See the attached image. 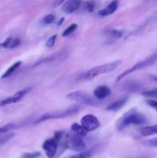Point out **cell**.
<instances>
[{"label": "cell", "mask_w": 157, "mask_h": 158, "mask_svg": "<svg viewBox=\"0 0 157 158\" xmlns=\"http://www.w3.org/2000/svg\"><path fill=\"white\" fill-rule=\"evenodd\" d=\"M148 120L146 116L139 112L135 109H132L125 113L116 122V129L122 131L127 127L132 125H143L147 123Z\"/></svg>", "instance_id": "cell-1"}, {"label": "cell", "mask_w": 157, "mask_h": 158, "mask_svg": "<svg viewBox=\"0 0 157 158\" xmlns=\"http://www.w3.org/2000/svg\"><path fill=\"white\" fill-rule=\"evenodd\" d=\"M122 63L121 60H117V61L112 62L109 63H106V64L100 65V66H95L92 69H89L86 73L82 75V79L84 80H90L94 79L95 77L101 75V74L108 73L112 72L115 70Z\"/></svg>", "instance_id": "cell-2"}, {"label": "cell", "mask_w": 157, "mask_h": 158, "mask_svg": "<svg viewBox=\"0 0 157 158\" xmlns=\"http://www.w3.org/2000/svg\"><path fill=\"white\" fill-rule=\"evenodd\" d=\"M78 107H77V106H73V107L62 110L52 111V112L46 113V114H43L42 116L38 117V118L37 119L36 121H35V123H42V122L47 121V120L66 118V117H69L74 115V114H75L76 113H78Z\"/></svg>", "instance_id": "cell-3"}, {"label": "cell", "mask_w": 157, "mask_h": 158, "mask_svg": "<svg viewBox=\"0 0 157 158\" xmlns=\"http://www.w3.org/2000/svg\"><path fill=\"white\" fill-rule=\"evenodd\" d=\"M156 61H157V52H155V53H153L152 55L149 56V57L146 58L145 60L138 62V63H135V65H133V66H131V67L128 68L126 70H125L123 73H121L118 77H117L116 81L117 82L120 81V80H123L124 77H126V76H128L129 74L132 73L133 72H135V71L137 70H140V69H144V68L148 67V66L154 64Z\"/></svg>", "instance_id": "cell-4"}, {"label": "cell", "mask_w": 157, "mask_h": 158, "mask_svg": "<svg viewBox=\"0 0 157 158\" xmlns=\"http://www.w3.org/2000/svg\"><path fill=\"white\" fill-rule=\"evenodd\" d=\"M66 98L68 100H74V101L78 102V103L87 105V106H97L100 105L99 100H97L95 98H93L89 94H86V92H83V91H74V92L69 93L66 96Z\"/></svg>", "instance_id": "cell-5"}, {"label": "cell", "mask_w": 157, "mask_h": 158, "mask_svg": "<svg viewBox=\"0 0 157 158\" xmlns=\"http://www.w3.org/2000/svg\"><path fill=\"white\" fill-rule=\"evenodd\" d=\"M32 90V87H27L24 88V89H21V90L17 91L16 93L12 96L6 97V98L3 99L2 100L0 101V107L1 106H8V105L12 104V103H16L19 102L20 100H22L30 91Z\"/></svg>", "instance_id": "cell-6"}, {"label": "cell", "mask_w": 157, "mask_h": 158, "mask_svg": "<svg viewBox=\"0 0 157 158\" xmlns=\"http://www.w3.org/2000/svg\"><path fill=\"white\" fill-rule=\"evenodd\" d=\"M80 123H81V126L87 133L95 131L100 125L99 120L95 116L92 114H86L83 116Z\"/></svg>", "instance_id": "cell-7"}, {"label": "cell", "mask_w": 157, "mask_h": 158, "mask_svg": "<svg viewBox=\"0 0 157 158\" xmlns=\"http://www.w3.org/2000/svg\"><path fill=\"white\" fill-rule=\"evenodd\" d=\"M58 142L54 137L45 140L42 144V148L48 158H54L55 157L58 153Z\"/></svg>", "instance_id": "cell-8"}, {"label": "cell", "mask_w": 157, "mask_h": 158, "mask_svg": "<svg viewBox=\"0 0 157 158\" xmlns=\"http://www.w3.org/2000/svg\"><path fill=\"white\" fill-rule=\"evenodd\" d=\"M69 146L72 150L78 152H83L86 149V145L83 141V137L77 136L75 134L70 136L69 138Z\"/></svg>", "instance_id": "cell-9"}, {"label": "cell", "mask_w": 157, "mask_h": 158, "mask_svg": "<svg viewBox=\"0 0 157 158\" xmlns=\"http://www.w3.org/2000/svg\"><path fill=\"white\" fill-rule=\"evenodd\" d=\"M110 94L111 89L109 87H108L107 86H105V85H101V86H97L93 91L94 97L97 100H104L106 97H109L110 95Z\"/></svg>", "instance_id": "cell-10"}, {"label": "cell", "mask_w": 157, "mask_h": 158, "mask_svg": "<svg viewBox=\"0 0 157 158\" xmlns=\"http://www.w3.org/2000/svg\"><path fill=\"white\" fill-rule=\"evenodd\" d=\"M81 2L77 0H69V1L64 2L62 6V10L66 14H71L75 12L80 7Z\"/></svg>", "instance_id": "cell-11"}, {"label": "cell", "mask_w": 157, "mask_h": 158, "mask_svg": "<svg viewBox=\"0 0 157 158\" xmlns=\"http://www.w3.org/2000/svg\"><path fill=\"white\" fill-rule=\"evenodd\" d=\"M21 43V41L18 38H13V37H9L6 39L3 43H0V47L3 49H12L18 47Z\"/></svg>", "instance_id": "cell-12"}, {"label": "cell", "mask_w": 157, "mask_h": 158, "mask_svg": "<svg viewBox=\"0 0 157 158\" xmlns=\"http://www.w3.org/2000/svg\"><path fill=\"white\" fill-rule=\"evenodd\" d=\"M117 8H118V2L112 1L105 9L99 11L98 14L100 17L108 16L109 15H112L115 11H116Z\"/></svg>", "instance_id": "cell-13"}, {"label": "cell", "mask_w": 157, "mask_h": 158, "mask_svg": "<svg viewBox=\"0 0 157 158\" xmlns=\"http://www.w3.org/2000/svg\"><path fill=\"white\" fill-rule=\"evenodd\" d=\"M128 100V97H122V98L119 99L118 100L115 101L114 103H111L109 106H108L106 107V110L109 111H117L121 109L122 107L124 106V105L126 104V102Z\"/></svg>", "instance_id": "cell-14"}, {"label": "cell", "mask_w": 157, "mask_h": 158, "mask_svg": "<svg viewBox=\"0 0 157 158\" xmlns=\"http://www.w3.org/2000/svg\"><path fill=\"white\" fill-rule=\"evenodd\" d=\"M139 133L143 137L157 134V124L152 126H146L140 128Z\"/></svg>", "instance_id": "cell-15"}, {"label": "cell", "mask_w": 157, "mask_h": 158, "mask_svg": "<svg viewBox=\"0 0 157 158\" xmlns=\"http://www.w3.org/2000/svg\"><path fill=\"white\" fill-rule=\"evenodd\" d=\"M71 130L74 133V134H75L77 136H79L81 137H86V134H87V132L85 131V129L81 126V124H78L77 123H74L71 126Z\"/></svg>", "instance_id": "cell-16"}, {"label": "cell", "mask_w": 157, "mask_h": 158, "mask_svg": "<svg viewBox=\"0 0 157 158\" xmlns=\"http://www.w3.org/2000/svg\"><path fill=\"white\" fill-rule=\"evenodd\" d=\"M21 64H22L21 61H17V62H15V63H13V64H12L11 66H9V67L8 68L7 70H6V72L2 74V76L1 77V79H6V78H7V77H9V76L12 75V74L13 73L15 72V71L16 70L18 67H19L20 65Z\"/></svg>", "instance_id": "cell-17"}, {"label": "cell", "mask_w": 157, "mask_h": 158, "mask_svg": "<svg viewBox=\"0 0 157 158\" xmlns=\"http://www.w3.org/2000/svg\"><path fill=\"white\" fill-rule=\"evenodd\" d=\"M123 34V30H119V29H114V30H112L110 33V36H109V43H112L115 41L118 40L119 39H120L122 37Z\"/></svg>", "instance_id": "cell-18"}, {"label": "cell", "mask_w": 157, "mask_h": 158, "mask_svg": "<svg viewBox=\"0 0 157 158\" xmlns=\"http://www.w3.org/2000/svg\"><path fill=\"white\" fill-rule=\"evenodd\" d=\"M15 128H16V125L13 123H9L4 125V126L0 127V136L9 132V131H12V130H14Z\"/></svg>", "instance_id": "cell-19"}, {"label": "cell", "mask_w": 157, "mask_h": 158, "mask_svg": "<svg viewBox=\"0 0 157 158\" xmlns=\"http://www.w3.org/2000/svg\"><path fill=\"white\" fill-rule=\"evenodd\" d=\"M93 154L94 153L92 151H85L68 158H90L93 156Z\"/></svg>", "instance_id": "cell-20"}, {"label": "cell", "mask_w": 157, "mask_h": 158, "mask_svg": "<svg viewBox=\"0 0 157 158\" xmlns=\"http://www.w3.org/2000/svg\"><path fill=\"white\" fill-rule=\"evenodd\" d=\"M76 29H77V25L75 24V23H72V24H71L69 27L66 28V29H65L64 32H63L62 34V35L64 37L69 36V35H71L72 32H75Z\"/></svg>", "instance_id": "cell-21"}, {"label": "cell", "mask_w": 157, "mask_h": 158, "mask_svg": "<svg viewBox=\"0 0 157 158\" xmlns=\"http://www.w3.org/2000/svg\"><path fill=\"white\" fill-rule=\"evenodd\" d=\"M95 9V2L92 1L85 2L84 3V10L87 12H92Z\"/></svg>", "instance_id": "cell-22"}, {"label": "cell", "mask_w": 157, "mask_h": 158, "mask_svg": "<svg viewBox=\"0 0 157 158\" xmlns=\"http://www.w3.org/2000/svg\"><path fill=\"white\" fill-rule=\"evenodd\" d=\"M55 21V16L53 15H47L42 19V23L45 25L52 24Z\"/></svg>", "instance_id": "cell-23"}, {"label": "cell", "mask_w": 157, "mask_h": 158, "mask_svg": "<svg viewBox=\"0 0 157 158\" xmlns=\"http://www.w3.org/2000/svg\"><path fill=\"white\" fill-rule=\"evenodd\" d=\"M143 143H144L146 146L152 147V148H157V137L145 140V141L143 142Z\"/></svg>", "instance_id": "cell-24"}, {"label": "cell", "mask_w": 157, "mask_h": 158, "mask_svg": "<svg viewBox=\"0 0 157 158\" xmlns=\"http://www.w3.org/2000/svg\"><path fill=\"white\" fill-rule=\"evenodd\" d=\"M56 38H57L56 34H55V35H52V36H51L50 38L47 40V42H46V47L52 48V46H54V45H55V40H56Z\"/></svg>", "instance_id": "cell-25"}, {"label": "cell", "mask_w": 157, "mask_h": 158, "mask_svg": "<svg viewBox=\"0 0 157 158\" xmlns=\"http://www.w3.org/2000/svg\"><path fill=\"white\" fill-rule=\"evenodd\" d=\"M41 154L39 152H33V153H26L22 156L21 158H38L40 157Z\"/></svg>", "instance_id": "cell-26"}, {"label": "cell", "mask_w": 157, "mask_h": 158, "mask_svg": "<svg viewBox=\"0 0 157 158\" xmlns=\"http://www.w3.org/2000/svg\"><path fill=\"white\" fill-rule=\"evenodd\" d=\"M143 95L148 97H157V89H152L143 93Z\"/></svg>", "instance_id": "cell-27"}, {"label": "cell", "mask_w": 157, "mask_h": 158, "mask_svg": "<svg viewBox=\"0 0 157 158\" xmlns=\"http://www.w3.org/2000/svg\"><path fill=\"white\" fill-rule=\"evenodd\" d=\"M13 137H14L13 134H8V135H5V136L2 135V137H0V143H6V142L9 141V140H10V139H12Z\"/></svg>", "instance_id": "cell-28"}, {"label": "cell", "mask_w": 157, "mask_h": 158, "mask_svg": "<svg viewBox=\"0 0 157 158\" xmlns=\"http://www.w3.org/2000/svg\"><path fill=\"white\" fill-rule=\"evenodd\" d=\"M146 103H147V104L149 105V106H151V107L153 108L154 110H155L157 111V101L156 100L151 99V100H146Z\"/></svg>", "instance_id": "cell-29"}, {"label": "cell", "mask_w": 157, "mask_h": 158, "mask_svg": "<svg viewBox=\"0 0 157 158\" xmlns=\"http://www.w3.org/2000/svg\"><path fill=\"white\" fill-rule=\"evenodd\" d=\"M62 3H64V2H63V1H58V2H54V3H53L54 7H56V6H58V5H61Z\"/></svg>", "instance_id": "cell-30"}, {"label": "cell", "mask_w": 157, "mask_h": 158, "mask_svg": "<svg viewBox=\"0 0 157 158\" xmlns=\"http://www.w3.org/2000/svg\"><path fill=\"white\" fill-rule=\"evenodd\" d=\"M63 21H64V18H62L61 20H58V23H57V25H58V26H60V25H61Z\"/></svg>", "instance_id": "cell-31"}, {"label": "cell", "mask_w": 157, "mask_h": 158, "mask_svg": "<svg viewBox=\"0 0 157 158\" xmlns=\"http://www.w3.org/2000/svg\"><path fill=\"white\" fill-rule=\"evenodd\" d=\"M153 78H154V80H155V81L157 83V76H155V77H154Z\"/></svg>", "instance_id": "cell-32"}]
</instances>
